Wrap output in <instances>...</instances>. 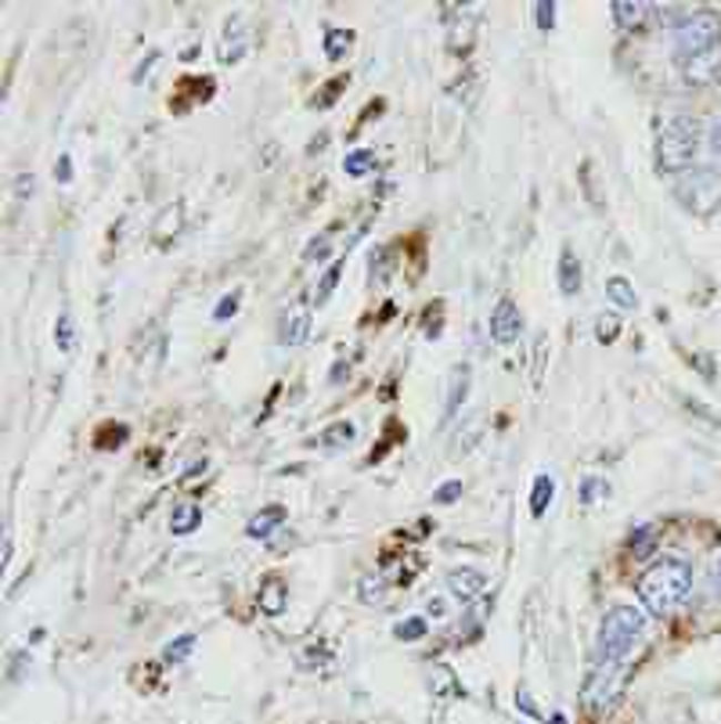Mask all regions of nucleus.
<instances>
[{
    "label": "nucleus",
    "instance_id": "obj_1",
    "mask_svg": "<svg viewBox=\"0 0 721 724\" xmlns=\"http://www.w3.org/2000/svg\"><path fill=\"white\" fill-rule=\"evenodd\" d=\"M689 591H692V567L674 555H663L653 567H646L639 584H634V595H639L642 610L653 616H671L689 599Z\"/></svg>",
    "mask_w": 721,
    "mask_h": 724
},
{
    "label": "nucleus",
    "instance_id": "obj_2",
    "mask_svg": "<svg viewBox=\"0 0 721 724\" xmlns=\"http://www.w3.org/2000/svg\"><path fill=\"white\" fill-rule=\"evenodd\" d=\"M646 634V610L613 605L596 634V663H624Z\"/></svg>",
    "mask_w": 721,
    "mask_h": 724
},
{
    "label": "nucleus",
    "instance_id": "obj_3",
    "mask_svg": "<svg viewBox=\"0 0 721 724\" xmlns=\"http://www.w3.org/2000/svg\"><path fill=\"white\" fill-rule=\"evenodd\" d=\"M700 137H703V126L700 120H692V115H674V120H668L657 134V170L660 173L689 170L697 163Z\"/></svg>",
    "mask_w": 721,
    "mask_h": 724
},
{
    "label": "nucleus",
    "instance_id": "obj_4",
    "mask_svg": "<svg viewBox=\"0 0 721 724\" xmlns=\"http://www.w3.org/2000/svg\"><path fill=\"white\" fill-rule=\"evenodd\" d=\"M674 198L682 202V210H689L692 216H714L721 210V170L718 166L689 170L686 177L674 184Z\"/></svg>",
    "mask_w": 721,
    "mask_h": 724
},
{
    "label": "nucleus",
    "instance_id": "obj_5",
    "mask_svg": "<svg viewBox=\"0 0 721 724\" xmlns=\"http://www.w3.org/2000/svg\"><path fill=\"white\" fill-rule=\"evenodd\" d=\"M721 43V19L714 11H692L674 26V51L678 58H692Z\"/></svg>",
    "mask_w": 721,
    "mask_h": 724
},
{
    "label": "nucleus",
    "instance_id": "obj_6",
    "mask_svg": "<svg viewBox=\"0 0 721 724\" xmlns=\"http://www.w3.org/2000/svg\"><path fill=\"white\" fill-rule=\"evenodd\" d=\"M620 692H624V663H596L581 689V706L591 714H602L617 703Z\"/></svg>",
    "mask_w": 721,
    "mask_h": 724
},
{
    "label": "nucleus",
    "instance_id": "obj_7",
    "mask_svg": "<svg viewBox=\"0 0 721 724\" xmlns=\"http://www.w3.org/2000/svg\"><path fill=\"white\" fill-rule=\"evenodd\" d=\"M678 69H682V80L689 86H714L721 83V43L707 48L692 58H678Z\"/></svg>",
    "mask_w": 721,
    "mask_h": 724
},
{
    "label": "nucleus",
    "instance_id": "obj_8",
    "mask_svg": "<svg viewBox=\"0 0 721 724\" xmlns=\"http://www.w3.org/2000/svg\"><path fill=\"white\" fill-rule=\"evenodd\" d=\"M519 336H524V314H519L516 299L505 296V299H498V307L490 310V339H495L498 346H509Z\"/></svg>",
    "mask_w": 721,
    "mask_h": 724
},
{
    "label": "nucleus",
    "instance_id": "obj_9",
    "mask_svg": "<svg viewBox=\"0 0 721 724\" xmlns=\"http://www.w3.org/2000/svg\"><path fill=\"white\" fill-rule=\"evenodd\" d=\"M307 336H311V307H303V303L285 307V314L278 317V343L299 346V343H307Z\"/></svg>",
    "mask_w": 721,
    "mask_h": 724
},
{
    "label": "nucleus",
    "instance_id": "obj_10",
    "mask_svg": "<svg viewBox=\"0 0 721 724\" xmlns=\"http://www.w3.org/2000/svg\"><path fill=\"white\" fill-rule=\"evenodd\" d=\"M484 588H487V573L480 570H473V567H458L447 573V591L461 602V605H469L484 595Z\"/></svg>",
    "mask_w": 721,
    "mask_h": 724
},
{
    "label": "nucleus",
    "instance_id": "obj_11",
    "mask_svg": "<svg viewBox=\"0 0 721 724\" xmlns=\"http://www.w3.org/2000/svg\"><path fill=\"white\" fill-rule=\"evenodd\" d=\"M610 14H613V22L620 29H639L649 22V14H653V4H642V0H613L610 4Z\"/></svg>",
    "mask_w": 721,
    "mask_h": 724
},
{
    "label": "nucleus",
    "instance_id": "obj_12",
    "mask_svg": "<svg viewBox=\"0 0 721 724\" xmlns=\"http://www.w3.org/2000/svg\"><path fill=\"white\" fill-rule=\"evenodd\" d=\"M184 231V206L181 202H173V206H166L163 213H159V224L152 227V238L155 245H170L173 238H177Z\"/></svg>",
    "mask_w": 721,
    "mask_h": 724
},
{
    "label": "nucleus",
    "instance_id": "obj_13",
    "mask_svg": "<svg viewBox=\"0 0 721 724\" xmlns=\"http://www.w3.org/2000/svg\"><path fill=\"white\" fill-rule=\"evenodd\" d=\"M288 605V588L282 577H267L264 584H260V610L267 616H282Z\"/></svg>",
    "mask_w": 721,
    "mask_h": 724
},
{
    "label": "nucleus",
    "instance_id": "obj_14",
    "mask_svg": "<svg viewBox=\"0 0 721 724\" xmlns=\"http://www.w3.org/2000/svg\"><path fill=\"white\" fill-rule=\"evenodd\" d=\"M285 523V509L282 504H271V509H264L260 516H253L250 523H245V538H253V541H267L274 530H278Z\"/></svg>",
    "mask_w": 721,
    "mask_h": 724
},
{
    "label": "nucleus",
    "instance_id": "obj_15",
    "mask_svg": "<svg viewBox=\"0 0 721 724\" xmlns=\"http://www.w3.org/2000/svg\"><path fill=\"white\" fill-rule=\"evenodd\" d=\"M559 293L577 296L581 293V259L573 256V249L559 253Z\"/></svg>",
    "mask_w": 721,
    "mask_h": 724
},
{
    "label": "nucleus",
    "instance_id": "obj_16",
    "mask_svg": "<svg viewBox=\"0 0 721 724\" xmlns=\"http://www.w3.org/2000/svg\"><path fill=\"white\" fill-rule=\"evenodd\" d=\"M606 299H610L617 310H639V293H634V285L624 274H613V278L606 282Z\"/></svg>",
    "mask_w": 721,
    "mask_h": 724
},
{
    "label": "nucleus",
    "instance_id": "obj_17",
    "mask_svg": "<svg viewBox=\"0 0 721 724\" xmlns=\"http://www.w3.org/2000/svg\"><path fill=\"white\" fill-rule=\"evenodd\" d=\"M552 498H556V480L548 472H541V476H534V487H530V512L534 516H545L548 512V504H552Z\"/></svg>",
    "mask_w": 721,
    "mask_h": 724
},
{
    "label": "nucleus",
    "instance_id": "obj_18",
    "mask_svg": "<svg viewBox=\"0 0 721 724\" xmlns=\"http://www.w3.org/2000/svg\"><path fill=\"white\" fill-rule=\"evenodd\" d=\"M466 389H469V365H458L447 379V404H444V415L451 418L458 411V404L466 400Z\"/></svg>",
    "mask_w": 721,
    "mask_h": 724
},
{
    "label": "nucleus",
    "instance_id": "obj_19",
    "mask_svg": "<svg viewBox=\"0 0 721 724\" xmlns=\"http://www.w3.org/2000/svg\"><path fill=\"white\" fill-rule=\"evenodd\" d=\"M199 523H202L199 504H177L173 516H170V533H173V538H187L192 530H199Z\"/></svg>",
    "mask_w": 721,
    "mask_h": 724
},
{
    "label": "nucleus",
    "instance_id": "obj_20",
    "mask_svg": "<svg viewBox=\"0 0 721 724\" xmlns=\"http://www.w3.org/2000/svg\"><path fill=\"white\" fill-rule=\"evenodd\" d=\"M354 437H357L354 422H332L317 440H322L325 451H343V447H351V443H354Z\"/></svg>",
    "mask_w": 721,
    "mask_h": 724
},
{
    "label": "nucleus",
    "instance_id": "obj_21",
    "mask_svg": "<svg viewBox=\"0 0 721 724\" xmlns=\"http://www.w3.org/2000/svg\"><path fill=\"white\" fill-rule=\"evenodd\" d=\"M351 43H354L351 29H328V33H325V58H328V62H343V58L351 54Z\"/></svg>",
    "mask_w": 721,
    "mask_h": 724
},
{
    "label": "nucleus",
    "instance_id": "obj_22",
    "mask_svg": "<svg viewBox=\"0 0 721 724\" xmlns=\"http://www.w3.org/2000/svg\"><path fill=\"white\" fill-rule=\"evenodd\" d=\"M372 170H375V155L365 152V149L351 152V155L343 159V173H346V177H365V173H372Z\"/></svg>",
    "mask_w": 721,
    "mask_h": 724
},
{
    "label": "nucleus",
    "instance_id": "obj_23",
    "mask_svg": "<svg viewBox=\"0 0 721 724\" xmlns=\"http://www.w3.org/2000/svg\"><path fill=\"white\" fill-rule=\"evenodd\" d=\"M426 631H429V624L423 616H408V620H400V624L394 628V639H400V642H418V639H426Z\"/></svg>",
    "mask_w": 721,
    "mask_h": 724
},
{
    "label": "nucleus",
    "instance_id": "obj_24",
    "mask_svg": "<svg viewBox=\"0 0 721 724\" xmlns=\"http://www.w3.org/2000/svg\"><path fill=\"white\" fill-rule=\"evenodd\" d=\"M339 274H343V259H336L328 271H325V278H322V288L314 293V307H322V303H328V296L336 293V285H339Z\"/></svg>",
    "mask_w": 721,
    "mask_h": 724
},
{
    "label": "nucleus",
    "instance_id": "obj_25",
    "mask_svg": "<svg viewBox=\"0 0 721 724\" xmlns=\"http://www.w3.org/2000/svg\"><path fill=\"white\" fill-rule=\"evenodd\" d=\"M195 649V634H181L177 642H170L166 649H163V656H166V663H181V660H187V653Z\"/></svg>",
    "mask_w": 721,
    "mask_h": 724
},
{
    "label": "nucleus",
    "instance_id": "obj_26",
    "mask_svg": "<svg viewBox=\"0 0 721 724\" xmlns=\"http://www.w3.org/2000/svg\"><path fill=\"white\" fill-rule=\"evenodd\" d=\"M617 332H620V322H617L613 314H599V317H596V339H599L602 346H606V343H613V339H617Z\"/></svg>",
    "mask_w": 721,
    "mask_h": 724
},
{
    "label": "nucleus",
    "instance_id": "obj_27",
    "mask_svg": "<svg viewBox=\"0 0 721 724\" xmlns=\"http://www.w3.org/2000/svg\"><path fill=\"white\" fill-rule=\"evenodd\" d=\"M328 256H332V238L328 235L311 238L307 249H303V259H307V264H314V259H328Z\"/></svg>",
    "mask_w": 721,
    "mask_h": 724
},
{
    "label": "nucleus",
    "instance_id": "obj_28",
    "mask_svg": "<svg viewBox=\"0 0 721 724\" xmlns=\"http://www.w3.org/2000/svg\"><path fill=\"white\" fill-rule=\"evenodd\" d=\"M238 299H242V293L224 296V299H221V307L213 310V322H227V317H235V314H238Z\"/></svg>",
    "mask_w": 721,
    "mask_h": 724
},
{
    "label": "nucleus",
    "instance_id": "obj_29",
    "mask_svg": "<svg viewBox=\"0 0 721 724\" xmlns=\"http://www.w3.org/2000/svg\"><path fill=\"white\" fill-rule=\"evenodd\" d=\"M54 339H58V346H62V350H72V317H69V314L58 317V325H54Z\"/></svg>",
    "mask_w": 721,
    "mask_h": 724
},
{
    "label": "nucleus",
    "instance_id": "obj_30",
    "mask_svg": "<svg viewBox=\"0 0 721 724\" xmlns=\"http://www.w3.org/2000/svg\"><path fill=\"white\" fill-rule=\"evenodd\" d=\"M383 591H386V584L375 581V577H365V581H360V599L365 602H383Z\"/></svg>",
    "mask_w": 721,
    "mask_h": 724
},
{
    "label": "nucleus",
    "instance_id": "obj_31",
    "mask_svg": "<svg viewBox=\"0 0 721 724\" xmlns=\"http://www.w3.org/2000/svg\"><path fill=\"white\" fill-rule=\"evenodd\" d=\"M458 498H461V480L444 483L437 494H433V501H437V504H451V501H458Z\"/></svg>",
    "mask_w": 721,
    "mask_h": 724
},
{
    "label": "nucleus",
    "instance_id": "obj_32",
    "mask_svg": "<svg viewBox=\"0 0 721 724\" xmlns=\"http://www.w3.org/2000/svg\"><path fill=\"white\" fill-rule=\"evenodd\" d=\"M534 14H538V26L541 29H552L556 26V4H552V0H541V4L534 8Z\"/></svg>",
    "mask_w": 721,
    "mask_h": 724
},
{
    "label": "nucleus",
    "instance_id": "obj_33",
    "mask_svg": "<svg viewBox=\"0 0 721 724\" xmlns=\"http://www.w3.org/2000/svg\"><path fill=\"white\" fill-rule=\"evenodd\" d=\"M599 494H602V498H610V483H596V480H588V483H585V490H581V501H585V504H591V501H596Z\"/></svg>",
    "mask_w": 721,
    "mask_h": 724
},
{
    "label": "nucleus",
    "instance_id": "obj_34",
    "mask_svg": "<svg viewBox=\"0 0 721 724\" xmlns=\"http://www.w3.org/2000/svg\"><path fill=\"white\" fill-rule=\"evenodd\" d=\"M516 703L524 706V714H527V717H541V714H538V706H534V700H530V692H527V689H519V692H516Z\"/></svg>",
    "mask_w": 721,
    "mask_h": 724
},
{
    "label": "nucleus",
    "instance_id": "obj_35",
    "mask_svg": "<svg viewBox=\"0 0 721 724\" xmlns=\"http://www.w3.org/2000/svg\"><path fill=\"white\" fill-rule=\"evenodd\" d=\"M69 163H72L69 155L58 159V166H54V181H62V184H69V181H72V166H69Z\"/></svg>",
    "mask_w": 721,
    "mask_h": 724
},
{
    "label": "nucleus",
    "instance_id": "obj_36",
    "mask_svg": "<svg viewBox=\"0 0 721 724\" xmlns=\"http://www.w3.org/2000/svg\"><path fill=\"white\" fill-rule=\"evenodd\" d=\"M707 144H711V152H714V155H721V120L711 126V134H707Z\"/></svg>",
    "mask_w": 721,
    "mask_h": 724
},
{
    "label": "nucleus",
    "instance_id": "obj_37",
    "mask_svg": "<svg viewBox=\"0 0 721 724\" xmlns=\"http://www.w3.org/2000/svg\"><path fill=\"white\" fill-rule=\"evenodd\" d=\"M639 538H642V541H639V544H631V548H634V552H639V555H646L649 548H653V533H649V530H639Z\"/></svg>",
    "mask_w": 721,
    "mask_h": 724
},
{
    "label": "nucleus",
    "instance_id": "obj_38",
    "mask_svg": "<svg viewBox=\"0 0 721 724\" xmlns=\"http://www.w3.org/2000/svg\"><path fill=\"white\" fill-rule=\"evenodd\" d=\"M33 187H37V181H33V177H19V192H14V195L26 198V195H33Z\"/></svg>",
    "mask_w": 721,
    "mask_h": 724
},
{
    "label": "nucleus",
    "instance_id": "obj_39",
    "mask_svg": "<svg viewBox=\"0 0 721 724\" xmlns=\"http://www.w3.org/2000/svg\"><path fill=\"white\" fill-rule=\"evenodd\" d=\"M429 616H444V602H440V599L429 602Z\"/></svg>",
    "mask_w": 721,
    "mask_h": 724
},
{
    "label": "nucleus",
    "instance_id": "obj_40",
    "mask_svg": "<svg viewBox=\"0 0 721 724\" xmlns=\"http://www.w3.org/2000/svg\"><path fill=\"white\" fill-rule=\"evenodd\" d=\"M714 588L721 591V559L714 562Z\"/></svg>",
    "mask_w": 721,
    "mask_h": 724
},
{
    "label": "nucleus",
    "instance_id": "obj_41",
    "mask_svg": "<svg viewBox=\"0 0 721 724\" xmlns=\"http://www.w3.org/2000/svg\"><path fill=\"white\" fill-rule=\"evenodd\" d=\"M552 724H567V721H562V717H552Z\"/></svg>",
    "mask_w": 721,
    "mask_h": 724
}]
</instances>
